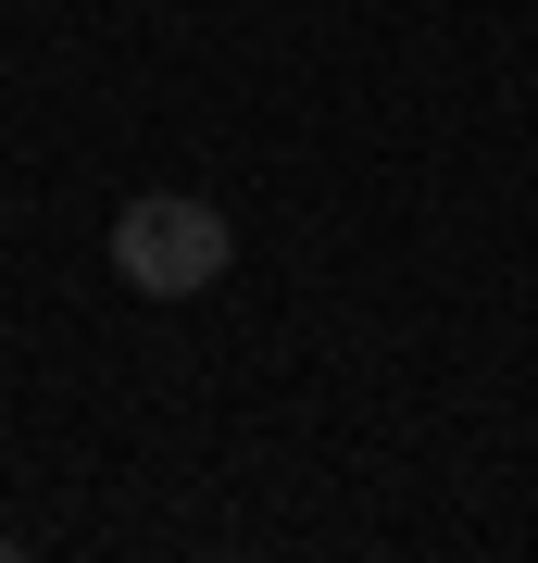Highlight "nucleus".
Listing matches in <instances>:
<instances>
[{"label": "nucleus", "instance_id": "f257e3e1", "mask_svg": "<svg viewBox=\"0 0 538 563\" xmlns=\"http://www.w3.org/2000/svg\"><path fill=\"white\" fill-rule=\"evenodd\" d=\"M226 251H239V239H226V213L188 201V188H151V201L113 213V276L139 288V301H188V288H213Z\"/></svg>", "mask_w": 538, "mask_h": 563}, {"label": "nucleus", "instance_id": "f03ea898", "mask_svg": "<svg viewBox=\"0 0 538 563\" xmlns=\"http://www.w3.org/2000/svg\"><path fill=\"white\" fill-rule=\"evenodd\" d=\"M0 551H13V526H0Z\"/></svg>", "mask_w": 538, "mask_h": 563}]
</instances>
